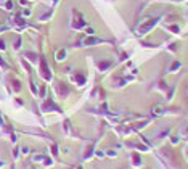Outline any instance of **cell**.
<instances>
[{"label":"cell","instance_id":"1","mask_svg":"<svg viewBox=\"0 0 188 169\" xmlns=\"http://www.w3.org/2000/svg\"><path fill=\"white\" fill-rule=\"evenodd\" d=\"M162 113H164V108L161 107V105H156V107H153V115L159 116V115H162Z\"/></svg>","mask_w":188,"mask_h":169},{"label":"cell","instance_id":"2","mask_svg":"<svg viewBox=\"0 0 188 169\" xmlns=\"http://www.w3.org/2000/svg\"><path fill=\"white\" fill-rule=\"evenodd\" d=\"M66 58V50H59L57 52V61H63Z\"/></svg>","mask_w":188,"mask_h":169},{"label":"cell","instance_id":"3","mask_svg":"<svg viewBox=\"0 0 188 169\" xmlns=\"http://www.w3.org/2000/svg\"><path fill=\"white\" fill-rule=\"evenodd\" d=\"M98 39H89V40H85V45H90V44H98Z\"/></svg>","mask_w":188,"mask_h":169},{"label":"cell","instance_id":"4","mask_svg":"<svg viewBox=\"0 0 188 169\" xmlns=\"http://www.w3.org/2000/svg\"><path fill=\"white\" fill-rule=\"evenodd\" d=\"M178 66H180V63H174V65H172V68H170V69H172V71H174V69H177Z\"/></svg>","mask_w":188,"mask_h":169},{"label":"cell","instance_id":"5","mask_svg":"<svg viewBox=\"0 0 188 169\" xmlns=\"http://www.w3.org/2000/svg\"><path fill=\"white\" fill-rule=\"evenodd\" d=\"M11 7H13V3H11V2L7 3V8H8V10H11Z\"/></svg>","mask_w":188,"mask_h":169},{"label":"cell","instance_id":"6","mask_svg":"<svg viewBox=\"0 0 188 169\" xmlns=\"http://www.w3.org/2000/svg\"><path fill=\"white\" fill-rule=\"evenodd\" d=\"M0 48H5V42H2V40H0Z\"/></svg>","mask_w":188,"mask_h":169}]
</instances>
